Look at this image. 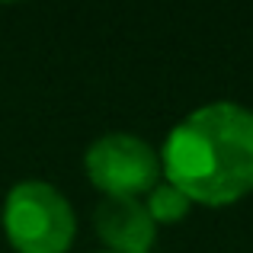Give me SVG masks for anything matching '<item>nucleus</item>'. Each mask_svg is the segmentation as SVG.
Listing matches in <instances>:
<instances>
[{
  "label": "nucleus",
  "instance_id": "f03ea898",
  "mask_svg": "<svg viewBox=\"0 0 253 253\" xmlns=\"http://www.w3.org/2000/svg\"><path fill=\"white\" fill-rule=\"evenodd\" d=\"M3 234L16 253H68L77 215L61 189L45 179H23L6 192Z\"/></svg>",
  "mask_w": 253,
  "mask_h": 253
},
{
  "label": "nucleus",
  "instance_id": "39448f33",
  "mask_svg": "<svg viewBox=\"0 0 253 253\" xmlns=\"http://www.w3.org/2000/svg\"><path fill=\"white\" fill-rule=\"evenodd\" d=\"M144 209H148V215L154 218V224H173V221H179V218L189 215L192 202H189V199H186L173 183L161 179V183H157L154 189L148 192V202H144Z\"/></svg>",
  "mask_w": 253,
  "mask_h": 253
},
{
  "label": "nucleus",
  "instance_id": "20e7f679",
  "mask_svg": "<svg viewBox=\"0 0 253 253\" xmlns=\"http://www.w3.org/2000/svg\"><path fill=\"white\" fill-rule=\"evenodd\" d=\"M93 224L109 253H151L157 237L154 218L138 199L103 196V202L93 211Z\"/></svg>",
  "mask_w": 253,
  "mask_h": 253
},
{
  "label": "nucleus",
  "instance_id": "7ed1b4c3",
  "mask_svg": "<svg viewBox=\"0 0 253 253\" xmlns=\"http://www.w3.org/2000/svg\"><path fill=\"white\" fill-rule=\"evenodd\" d=\"M84 170L103 196L122 199L148 196L164 179L161 154L144 138L128 131H109L96 138L84 154Z\"/></svg>",
  "mask_w": 253,
  "mask_h": 253
},
{
  "label": "nucleus",
  "instance_id": "f257e3e1",
  "mask_svg": "<svg viewBox=\"0 0 253 253\" xmlns=\"http://www.w3.org/2000/svg\"><path fill=\"white\" fill-rule=\"evenodd\" d=\"M164 179L189 202L231 205L253 189V112L209 103L173 125L161 148Z\"/></svg>",
  "mask_w": 253,
  "mask_h": 253
},
{
  "label": "nucleus",
  "instance_id": "423d86ee",
  "mask_svg": "<svg viewBox=\"0 0 253 253\" xmlns=\"http://www.w3.org/2000/svg\"><path fill=\"white\" fill-rule=\"evenodd\" d=\"M103 253H109V250H103Z\"/></svg>",
  "mask_w": 253,
  "mask_h": 253
}]
</instances>
